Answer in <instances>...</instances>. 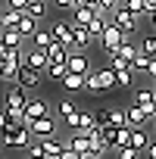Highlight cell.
Segmentation results:
<instances>
[{
  "label": "cell",
  "mask_w": 156,
  "mask_h": 159,
  "mask_svg": "<svg viewBox=\"0 0 156 159\" xmlns=\"http://www.w3.org/2000/svg\"><path fill=\"white\" fill-rule=\"evenodd\" d=\"M100 137H103V143H106L109 150H116V147H119V128L106 125V128H100Z\"/></svg>",
  "instance_id": "cell-30"
},
{
  "label": "cell",
  "mask_w": 156,
  "mask_h": 159,
  "mask_svg": "<svg viewBox=\"0 0 156 159\" xmlns=\"http://www.w3.org/2000/svg\"><path fill=\"white\" fill-rule=\"evenodd\" d=\"M131 147L144 156L147 153V147H150V134H147V128H131Z\"/></svg>",
  "instance_id": "cell-18"
},
{
  "label": "cell",
  "mask_w": 156,
  "mask_h": 159,
  "mask_svg": "<svg viewBox=\"0 0 156 159\" xmlns=\"http://www.w3.org/2000/svg\"><path fill=\"white\" fill-rule=\"evenodd\" d=\"M7 56H10V47H7V44H0V62H3Z\"/></svg>",
  "instance_id": "cell-42"
},
{
  "label": "cell",
  "mask_w": 156,
  "mask_h": 159,
  "mask_svg": "<svg viewBox=\"0 0 156 159\" xmlns=\"http://www.w3.org/2000/svg\"><path fill=\"white\" fill-rule=\"evenodd\" d=\"M53 44H56V41H53V31H44V28L31 38V47H38V50H50Z\"/></svg>",
  "instance_id": "cell-25"
},
{
  "label": "cell",
  "mask_w": 156,
  "mask_h": 159,
  "mask_svg": "<svg viewBox=\"0 0 156 159\" xmlns=\"http://www.w3.org/2000/svg\"><path fill=\"white\" fill-rule=\"evenodd\" d=\"M144 3H147V13L153 16V13H156V0H144Z\"/></svg>",
  "instance_id": "cell-43"
},
{
  "label": "cell",
  "mask_w": 156,
  "mask_h": 159,
  "mask_svg": "<svg viewBox=\"0 0 156 159\" xmlns=\"http://www.w3.org/2000/svg\"><path fill=\"white\" fill-rule=\"evenodd\" d=\"M25 153H28L25 159H47V150H44V143H41V140H34V143H31Z\"/></svg>",
  "instance_id": "cell-35"
},
{
  "label": "cell",
  "mask_w": 156,
  "mask_h": 159,
  "mask_svg": "<svg viewBox=\"0 0 156 159\" xmlns=\"http://www.w3.org/2000/svg\"><path fill=\"white\" fill-rule=\"evenodd\" d=\"M0 44H7L10 50H22V44H25V38H22L19 31H0Z\"/></svg>",
  "instance_id": "cell-23"
},
{
  "label": "cell",
  "mask_w": 156,
  "mask_h": 159,
  "mask_svg": "<svg viewBox=\"0 0 156 159\" xmlns=\"http://www.w3.org/2000/svg\"><path fill=\"white\" fill-rule=\"evenodd\" d=\"M50 31H53V41H56V44H62V47H69V50H72V31H75V28H72V22H56Z\"/></svg>",
  "instance_id": "cell-14"
},
{
  "label": "cell",
  "mask_w": 156,
  "mask_h": 159,
  "mask_svg": "<svg viewBox=\"0 0 156 159\" xmlns=\"http://www.w3.org/2000/svg\"><path fill=\"white\" fill-rule=\"evenodd\" d=\"M131 16H137V19H144V16H150L147 13V3H144V0H128V3H122Z\"/></svg>",
  "instance_id": "cell-32"
},
{
  "label": "cell",
  "mask_w": 156,
  "mask_h": 159,
  "mask_svg": "<svg viewBox=\"0 0 156 159\" xmlns=\"http://www.w3.org/2000/svg\"><path fill=\"white\" fill-rule=\"evenodd\" d=\"M44 116H50V112H47V100H41V97H28V106H25V119H28V125L38 122V119H44Z\"/></svg>",
  "instance_id": "cell-11"
},
{
  "label": "cell",
  "mask_w": 156,
  "mask_h": 159,
  "mask_svg": "<svg viewBox=\"0 0 156 159\" xmlns=\"http://www.w3.org/2000/svg\"><path fill=\"white\" fill-rule=\"evenodd\" d=\"M25 66L44 75V72L50 69V59H47V50H38V47H31V50H25Z\"/></svg>",
  "instance_id": "cell-7"
},
{
  "label": "cell",
  "mask_w": 156,
  "mask_h": 159,
  "mask_svg": "<svg viewBox=\"0 0 156 159\" xmlns=\"http://www.w3.org/2000/svg\"><path fill=\"white\" fill-rule=\"evenodd\" d=\"M140 53L150 56V59H156V31H147V34H144V41H140Z\"/></svg>",
  "instance_id": "cell-28"
},
{
  "label": "cell",
  "mask_w": 156,
  "mask_h": 159,
  "mask_svg": "<svg viewBox=\"0 0 156 159\" xmlns=\"http://www.w3.org/2000/svg\"><path fill=\"white\" fill-rule=\"evenodd\" d=\"M47 75H50V78H59V81H62V78L69 75V66H50V69H47Z\"/></svg>",
  "instance_id": "cell-38"
},
{
  "label": "cell",
  "mask_w": 156,
  "mask_h": 159,
  "mask_svg": "<svg viewBox=\"0 0 156 159\" xmlns=\"http://www.w3.org/2000/svg\"><path fill=\"white\" fill-rule=\"evenodd\" d=\"M7 131H13V119H10L7 106H0V137H3Z\"/></svg>",
  "instance_id": "cell-36"
},
{
  "label": "cell",
  "mask_w": 156,
  "mask_h": 159,
  "mask_svg": "<svg viewBox=\"0 0 156 159\" xmlns=\"http://www.w3.org/2000/svg\"><path fill=\"white\" fill-rule=\"evenodd\" d=\"M125 119H128V128H147V122H150V116L140 106H134V103L125 106Z\"/></svg>",
  "instance_id": "cell-13"
},
{
  "label": "cell",
  "mask_w": 156,
  "mask_h": 159,
  "mask_svg": "<svg viewBox=\"0 0 156 159\" xmlns=\"http://www.w3.org/2000/svg\"><path fill=\"white\" fill-rule=\"evenodd\" d=\"M147 75H153V81H156V59H150V72Z\"/></svg>",
  "instance_id": "cell-44"
},
{
  "label": "cell",
  "mask_w": 156,
  "mask_h": 159,
  "mask_svg": "<svg viewBox=\"0 0 156 159\" xmlns=\"http://www.w3.org/2000/svg\"><path fill=\"white\" fill-rule=\"evenodd\" d=\"M0 140H3V147H10V150H28L31 147V131L28 128H13V131H7Z\"/></svg>",
  "instance_id": "cell-3"
},
{
  "label": "cell",
  "mask_w": 156,
  "mask_h": 159,
  "mask_svg": "<svg viewBox=\"0 0 156 159\" xmlns=\"http://www.w3.org/2000/svg\"><path fill=\"white\" fill-rule=\"evenodd\" d=\"M134 84V72L125 69V72H116V88H131Z\"/></svg>",
  "instance_id": "cell-34"
},
{
  "label": "cell",
  "mask_w": 156,
  "mask_h": 159,
  "mask_svg": "<svg viewBox=\"0 0 156 159\" xmlns=\"http://www.w3.org/2000/svg\"><path fill=\"white\" fill-rule=\"evenodd\" d=\"M47 59H50V66H66V62H69V47L53 44V47L47 50Z\"/></svg>",
  "instance_id": "cell-20"
},
{
  "label": "cell",
  "mask_w": 156,
  "mask_h": 159,
  "mask_svg": "<svg viewBox=\"0 0 156 159\" xmlns=\"http://www.w3.org/2000/svg\"><path fill=\"white\" fill-rule=\"evenodd\" d=\"M131 72H134V75H147V72H150V56L140 53V56L131 62Z\"/></svg>",
  "instance_id": "cell-33"
},
{
  "label": "cell",
  "mask_w": 156,
  "mask_h": 159,
  "mask_svg": "<svg viewBox=\"0 0 156 159\" xmlns=\"http://www.w3.org/2000/svg\"><path fill=\"white\" fill-rule=\"evenodd\" d=\"M47 3H53V0H47Z\"/></svg>",
  "instance_id": "cell-48"
},
{
  "label": "cell",
  "mask_w": 156,
  "mask_h": 159,
  "mask_svg": "<svg viewBox=\"0 0 156 159\" xmlns=\"http://www.w3.org/2000/svg\"><path fill=\"white\" fill-rule=\"evenodd\" d=\"M25 13H16V10H3L0 13V31H16L19 22H22Z\"/></svg>",
  "instance_id": "cell-17"
},
{
  "label": "cell",
  "mask_w": 156,
  "mask_h": 159,
  "mask_svg": "<svg viewBox=\"0 0 156 159\" xmlns=\"http://www.w3.org/2000/svg\"><path fill=\"white\" fill-rule=\"evenodd\" d=\"M3 10H7V7H0V13H3Z\"/></svg>",
  "instance_id": "cell-46"
},
{
  "label": "cell",
  "mask_w": 156,
  "mask_h": 159,
  "mask_svg": "<svg viewBox=\"0 0 156 159\" xmlns=\"http://www.w3.org/2000/svg\"><path fill=\"white\" fill-rule=\"evenodd\" d=\"M16 31H19L25 41H31V38H34L41 28H38V19H31V16H22V22H19V28H16Z\"/></svg>",
  "instance_id": "cell-22"
},
{
  "label": "cell",
  "mask_w": 156,
  "mask_h": 159,
  "mask_svg": "<svg viewBox=\"0 0 156 159\" xmlns=\"http://www.w3.org/2000/svg\"><path fill=\"white\" fill-rule=\"evenodd\" d=\"M100 125H97V112H91V109H78V128L75 131H81V134H91V131H97Z\"/></svg>",
  "instance_id": "cell-16"
},
{
  "label": "cell",
  "mask_w": 156,
  "mask_h": 159,
  "mask_svg": "<svg viewBox=\"0 0 156 159\" xmlns=\"http://www.w3.org/2000/svg\"><path fill=\"white\" fill-rule=\"evenodd\" d=\"M137 156H140V153H137L134 147H119V150H116V159H137Z\"/></svg>",
  "instance_id": "cell-37"
},
{
  "label": "cell",
  "mask_w": 156,
  "mask_h": 159,
  "mask_svg": "<svg viewBox=\"0 0 156 159\" xmlns=\"http://www.w3.org/2000/svg\"><path fill=\"white\" fill-rule=\"evenodd\" d=\"M28 131H31V134H38L41 140H50V137H56V119H53V116H44V119L31 122V125H28Z\"/></svg>",
  "instance_id": "cell-6"
},
{
  "label": "cell",
  "mask_w": 156,
  "mask_h": 159,
  "mask_svg": "<svg viewBox=\"0 0 156 159\" xmlns=\"http://www.w3.org/2000/svg\"><path fill=\"white\" fill-rule=\"evenodd\" d=\"M134 106H140L150 119H156V91H150V88H140V91H134V100H131Z\"/></svg>",
  "instance_id": "cell-5"
},
{
  "label": "cell",
  "mask_w": 156,
  "mask_h": 159,
  "mask_svg": "<svg viewBox=\"0 0 156 159\" xmlns=\"http://www.w3.org/2000/svg\"><path fill=\"white\" fill-rule=\"evenodd\" d=\"M112 88H116V72H112L109 66H103V69H91L85 91H91V94H106V91H112Z\"/></svg>",
  "instance_id": "cell-1"
},
{
  "label": "cell",
  "mask_w": 156,
  "mask_h": 159,
  "mask_svg": "<svg viewBox=\"0 0 156 159\" xmlns=\"http://www.w3.org/2000/svg\"><path fill=\"white\" fill-rule=\"evenodd\" d=\"M13 84H19L25 94H31V91H38V84H41V72H34V69H28V66H25Z\"/></svg>",
  "instance_id": "cell-10"
},
{
  "label": "cell",
  "mask_w": 156,
  "mask_h": 159,
  "mask_svg": "<svg viewBox=\"0 0 156 159\" xmlns=\"http://www.w3.org/2000/svg\"><path fill=\"white\" fill-rule=\"evenodd\" d=\"M125 41H131V38H128L122 28H116V25L109 22V28H106V34H103V41H100V44H103V50H106L109 56H116V53L122 50V44H125Z\"/></svg>",
  "instance_id": "cell-2"
},
{
  "label": "cell",
  "mask_w": 156,
  "mask_h": 159,
  "mask_svg": "<svg viewBox=\"0 0 156 159\" xmlns=\"http://www.w3.org/2000/svg\"><path fill=\"white\" fill-rule=\"evenodd\" d=\"M3 106H7V109H25V106H28V94H25L19 84H10V88H7V97H3Z\"/></svg>",
  "instance_id": "cell-8"
},
{
  "label": "cell",
  "mask_w": 156,
  "mask_h": 159,
  "mask_svg": "<svg viewBox=\"0 0 156 159\" xmlns=\"http://www.w3.org/2000/svg\"><path fill=\"white\" fill-rule=\"evenodd\" d=\"M66 147L72 150V153H78V156H91V137L88 134H81V131H72L69 134V140H66Z\"/></svg>",
  "instance_id": "cell-9"
},
{
  "label": "cell",
  "mask_w": 156,
  "mask_h": 159,
  "mask_svg": "<svg viewBox=\"0 0 156 159\" xmlns=\"http://www.w3.org/2000/svg\"><path fill=\"white\" fill-rule=\"evenodd\" d=\"M94 19H97V13H94L91 7H75V10H72V19H69V22H72V28H88V25H91Z\"/></svg>",
  "instance_id": "cell-12"
},
{
  "label": "cell",
  "mask_w": 156,
  "mask_h": 159,
  "mask_svg": "<svg viewBox=\"0 0 156 159\" xmlns=\"http://www.w3.org/2000/svg\"><path fill=\"white\" fill-rule=\"evenodd\" d=\"M25 16H31V19H44L47 16V0H28V10H25Z\"/></svg>",
  "instance_id": "cell-26"
},
{
  "label": "cell",
  "mask_w": 156,
  "mask_h": 159,
  "mask_svg": "<svg viewBox=\"0 0 156 159\" xmlns=\"http://www.w3.org/2000/svg\"><path fill=\"white\" fill-rule=\"evenodd\" d=\"M109 22H112L116 28H122V31H125L128 38H131V34L137 31V25H140V19H137V16H131V13H128L125 7H119V10H116V13L109 16Z\"/></svg>",
  "instance_id": "cell-4"
},
{
  "label": "cell",
  "mask_w": 156,
  "mask_h": 159,
  "mask_svg": "<svg viewBox=\"0 0 156 159\" xmlns=\"http://www.w3.org/2000/svg\"><path fill=\"white\" fill-rule=\"evenodd\" d=\"M144 156H147V159H156V140H150V147H147Z\"/></svg>",
  "instance_id": "cell-41"
},
{
  "label": "cell",
  "mask_w": 156,
  "mask_h": 159,
  "mask_svg": "<svg viewBox=\"0 0 156 159\" xmlns=\"http://www.w3.org/2000/svg\"><path fill=\"white\" fill-rule=\"evenodd\" d=\"M153 122H156V119H153Z\"/></svg>",
  "instance_id": "cell-49"
},
{
  "label": "cell",
  "mask_w": 156,
  "mask_h": 159,
  "mask_svg": "<svg viewBox=\"0 0 156 159\" xmlns=\"http://www.w3.org/2000/svg\"><path fill=\"white\" fill-rule=\"evenodd\" d=\"M7 10H16V13H25V10H28V0H7Z\"/></svg>",
  "instance_id": "cell-39"
},
{
  "label": "cell",
  "mask_w": 156,
  "mask_h": 159,
  "mask_svg": "<svg viewBox=\"0 0 156 159\" xmlns=\"http://www.w3.org/2000/svg\"><path fill=\"white\" fill-rule=\"evenodd\" d=\"M109 125H112V128H128L125 109H119V106H109Z\"/></svg>",
  "instance_id": "cell-31"
},
{
  "label": "cell",
  "mask_w": 156,
  "mask_h": 159,
  "mask_svg": "<svg viewBox=\"0 0 156 159\" xmlns=\"http://www.w3.org/2000/svg\"><path fill=\"white\" fill-rule=\"evenodd\" d=\"M53 7L56 10H75L78 3H75V0H53Z\"/></svg>",
  "instance_id": "cell-40"
},
{
  "label": "cell",
  "mask_w": 156,
  "mask_h": 159,
  "mask_svg": "<svg viewBox=\"0 0 156 159\" xmlns=\"http://www.w3.org/2000/svg\"><path fill=\"white\" fill-rule=\"evenodd\" d=\"M85 84H88V75H72V72H69V75L62 78V88H66V91H85Z\"/></svg>",
  "instance_id": "cell-24"
},
{
  "label": "cell",
  "mask_w": 156,
  "mask_h": 159,
  "mask_svg": "<svg viewBox=\"0 0 156 159\" xmlns=\"http://www.w3.org/2000/svg\"><path fill=\"white\" fill-rule=\"evenodd\" d=\"M91 44H94V38H91L88 28H75V31H72V47H75V50H88Z\"/></svg>",
  "instance_id": "cell-21"
},
{
  "label": "cell",
  "mask_w": 156,
  "mask_h": 159,
  "mask_svg": "<svg viewBox=\"0 0 156 159\" xmlns=\"http://www.w3.org/2000/svg\"><path fill=\"white\" fill-rule=\"evenodd\" d=\"M41 143H44V150H47V159H62V153L69 150L66 140H59V137H50V140H41Z\"/></svg>",
  "instance_id": "cell-19"
},
{
  "label": "cell",
  "mask_w": 156,
  "mask_h": 159,
  "mask_svg": "<svg viewBox=\"0 0 156 159\" xmlns=\"http://www.w3.org/2000/svg\"><path fill=\"white\" fill-rule=\"evenodd\" d=\"M150 22H153V28H156V13H153V16H150Z\"/></svg>",
  "instance_id": "cell-45"
},
{
  "label": "cell",
  "mask_w": 156,
  "mask_h": 159,
  "mask_svg": "<svg viewBox=\"0 0 156 159\" xmlns=\"http://www.w3.org/2000/svg\"><path fill=\"white\" fill-rule=\"evenodd\" d=\"M122 3H128V0H122Z\"/></svg>",
  "instance_id": "cell-47"
},
{
  "label": "cell",
  "mask_w": 156,
  "mask_h": 159,
  "mask_svg": "<svg viewBox=\"0 0 156 159\" xmlns=\"http://www.w3.org/2000/svg\"><path fill=\"white\" fill-rule=\"evenodd\" d=\"M69 72L72 75H91V62H88V56L85 53H69Z\"/></svg>",
  "instance_id": "cell-15"
},
{
  "label": "cell",
  "mask_w": 156,
  "mask_h": 159,
  "mask_svg": "<svg viewBox=\"0 0 156 159\" xmlns=\"http://www.w3.org/2000/svg\"><path fill=\"white\" fill-rule=\"evenodd\" d=\"M75 112H78V106H75L72 100H59V103H56V116H59L62 122H69Z\"/></svg>",
  "instance_id": "cell-29"
},
{
  "label": "cell",
  "mask_w": 156,
  "mask_h": 159,
  "mask_svg": "<svg viewBox=\"0 0 156 159\" xmlns=\"http://www.w3.org/2000/svg\"><path fill=\"white\" fill-rule=\"evenodd\" d=\"M106 28H109V19H100V16H97V19L88 25V31H91V38H94V41H103Z\"/></svg>",
  "instance_id": "cell-27"
}]
</instances>
